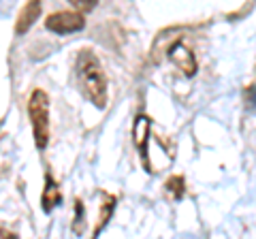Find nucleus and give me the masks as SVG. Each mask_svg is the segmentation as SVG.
Returning a JSON list of instances; mask_svg holds the SVG:
<instances>
[{
  "mask_svg": "<svg viewBox=\"0 0 256 239\" xmlns=\"http://www.w3.org/2000/svg\"><path fill=\"white\" fill-rule=\"evenodd\" d=\"M45 26L56 34H70L82 30L86 26V22H84V15H77V13H54L47 18Z\"/></svg>",
  "mask_w": 256,
  "mask_h": 239,
  "instance_id": "3",
  "label": "nucleus"
},
{
  "mask_svg": "<svg viewBox=\"0 0 256 239\" xmlns=\"http://www.w3.org/2000/svg\"><path fill=\"white\" fill-rule=\"evenodd\" d=\"M171 56V60L173 62H178V64L182 66V70L186 73L188 77L190 75H194V70H196V62H194V56H192L190 50H186L184 45H175L173 50L169 52Z\"/></svg>",
  "mask_w": 256,
  "mask_h": 239,
  "instance_id": "5",
  "label": "nucleus"
},
{
  "mask_svg": "<svg viewBox=\"0 0 256 239\" xmlns=\"http://www.w3.org/2000/svg\"><path fill=\"white\" fill-rule=\"evenodd\" d=\"M75 73H77L79 88L90 98V102H94L98 109L105 107L107 105V77L102 73L98 58L90 50H84L79 54Z\"/></svg>",
  "mask_w": 256,
  "mask_h": 239,
  "instance_id": "1",
  "label": "nucleus"
},
{
  "mask_svg": "<svg viewBox=\"0 0 256 239\" xmlns=\"http://www.w3.org/2000/svg\"><path fill=\"white\" fill-rule=\"evenodd\" d=\"M28 116L32 120V128H34V141L36 148L43 150L50 139V100L43 90H34L28 100Z\"/></svg>",
  "mask_w": 256,
  "mask_h": 239,
  "instance_id": "2",
  "label": "nucleus"
},
{
  "mask_svg": "<svg viewBox=\"0 0 256 239\" xmlns=\"http://www.w3.org/2000/svg\"><path fill=\"white\" fill-rule=\"evenodd\" d=\"M38 15H41V0H30L26 4V9L22 11L18 24H15V32L18 34H24L26 30L38 20Z\"/></svg>",
  "mask_w": 256,
  "mask_h": 239,
  "instance_id": "4",
  "label": "nucleus"
},
{
  "mask_svg": "<svg viewBox=\"0 0 256 239\" xmlns=\"http://www.w3.org/2000/svg\"><path fill=\"white\" fill-rule=\"evenodd\" d=\"M68 2L73 4L77 11H84V13H88V11H92V9H94L98 0H68Z\"/></svg>",
  "mask_w": 256,
  "mask_h": 239,
  "instance_id": "8",
  "label": "nucleus"
},
{
  "mask_svg": "<svg viewBox=\"0 0 256 239\" xmlns=\"http://www.w3.org/2000/svg\"><path fill=\"white\" fill-rule=\"evenodd\" d=\"M166 190L173 194V198H182L184 196V180L182 178H171L166 182Z\"/></svg>",
  "mask_w": 256,
  "mask_h": 239,
  "instance_id": "7",
  "label": "nucleus"
},
{
  "mask_svg": "<svg viewBox=\"0 0 256 239\" xmlns=\"http://www.w3.org/2000/svg\"><path fill=\"white\" fill-rule=\"evenodd\" d=\"M43 210L50 214L54 207H58L60 203H62V194H60V188H58V184L52 180V175H47L45 178V188H43Z\"/></svg>",
  "mask_w": 256,
  "mask_h": 239,
  "instance_id": "6",
  "label": "nucleus"
}]
</instances>
